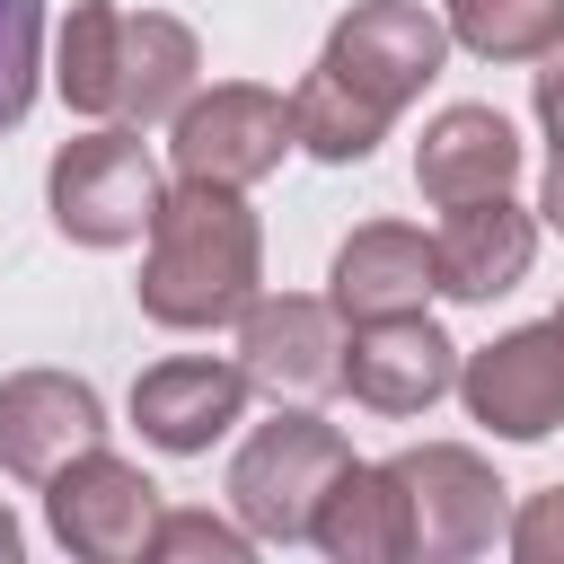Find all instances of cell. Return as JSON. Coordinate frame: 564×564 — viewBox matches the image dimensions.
I'll list each match as a JSON object with an SVG mask.
<instances>
[{
	"mask_svg": "<svg viewBox=\"0 0 564 564\" xmlns=\"http://www.w3.org/2000/svg\"><path fill=\"white\" fill-rule=\"evenodd\" d=\"M44 520H53V538H62L70 555H88V564H123V555H150L159 485H150L132 458H115V449L97 441V449H79V458L44 485Z\"/></svg>",
	"mask_w": 564,
	"mask_h": 564,
	"instance_id": "9",
	"label": "cell"
},
{
	"mask_svg": "<svg viewBox=\"0 0 564 564\" xmlns=\"http://www.w3.org/2000/svg\"><path fill=\"white\" fill-rule=\"evenodd\" d=\"M53 88L70 115H115L123 97V9L115 0H79L53 35Z\"/></svg>",
	"mask_w": 564,
	"mask_h": 564,
	"instance_id": "18",
	"label": "cell"
},
{
	"mask_svg": "<svg viewBox=\"0 0 564 564\" xmlns=\"http://www.w3.org/2000/svg\"><path fill=\"white\" fill-rule=\"evenodd\" d=\"M344 467H352V441L335 423H317L308 405H291V414L256 423V441L229 458V502H238V520L256 538L291 546V538L317 529V502H326V485Z\"/></svg>",
	"mask_w": 564,
	"mask_h": 564,
	"instance_id": "2",
	"label": "cell"
},
{
	"mask_svg": "<svg viewBox=\"0 0 564 564\" xmlns=\"http://www.w3.org/2000/svg\"><path fill=\"white\" fill-rule=\"evenodd\" d=\"M256 529L247 520H212V511H159L150 555H212V564H247Z\"/></svg>",
	"mask_w": 564,
	"mask_h": 564,
	"instance_id": "22",
	"label": "cell"
},
{
	"mask_svg": "<svg viewBox=\"0 0 564 564\" xmlns=\"http://www.w3.org/2000/svg\"><path fill=\"white\" fill-rule=\"evenodd\" d=\"M555 317H564V308H555Z\"/></svg>",
	"mask_w": 564,
	"mask_h": 564,
	"instance_id": "27",
	"label": "cell"
},
{
	"mask_svg": "<svg viewBox=\"0 0 564 564\" xmlns=\"http://www.w3.org/2000/svg\"><path fill=\"white\" fill-rule=\"evenodd\" d=\"M538 220H546V229H564V150H555V167H546V194H538Z\"/></svg>",
	"mask_w": 564,
	"mask_h": 564,
	"instance_id": "25",
	"label": "cell"
},
{
	"mask_svg": "<svg viewBox=\"0 0 564 564\" xmlns=\"http://www.w3.org/2000/svg\"><path fill=\"white\" fill-rule=\"evenodd\" d=\"M344 388L370 405V414H423L432 397L458 388V344L405 308V317H361L352 344H344Z\"/></svg>",
	"mask_w": 564,
	"mask_h": 564,
	"instance_id": "11",
	"label": "cell"
},
{
	"mask_svg": "<svg viewBox=\"0 0 564 564\" xmlns=\"http://www.w3.org/2000/svg\"><path fill=\"white\" fill-rule=\"evenodd\" d=\"M308 538H317L335 564H397V555H414V529H405V494H397V476L352 458V467L326 485Z\"/></svg>",
	"mask_w": 564,
	"mask_h": 564,
	"instance_id": "16",
	"label": "cell"
},
{
	"mask_svg": "<svg viewBox=\"0 0 564 564\" xmlns=\"http://www.w3.org/2000/svg\"><path fill=\"white\" fill-rule=\"evenodd\" d=\"M538 123H546V141L564 150V44H555L546 70H538Z\"/></svg>",
	"mask_w": 564,
	"mask_h": 564,
	"instance_id": "24",
	"label": "cell"
},
{
	"mask_svg": "<svg viewBox=\"0 0 564 564\" xmlns=\"http://www.w3.org/2000/svg\"><path fill=\"white\" fill-rule=\"evenodd\" d=\"M18 546H26V538H18V520L0 511V564H18Z\"/></svg>",
	"mask_w": 564,
	"mask_h": 564,
	"instance_id": "26",
	"label": "cell"
},
{
	"mask_svg": "<svg viewBox=\"0 0 564 564\" xmlns=\"http://www.w3.org/2000/svg\"><path fill=\"white\" fill-rule=\"evenodd\" d=\"M106 441V405L70 370H18L0 379V467L26 485H53L79 449Z\"/></svg>",
	"mask_w": 564,
	"mask_h": 564,
	"instance_id": "10",
	"label": "cell"
},
{
	"mask_svg": "<svg viewBox=\"0 0 564 564\" xmlns=\"http://www.w3.org/2000/svg\"><path fill=\"white\" fill-rule=\"evenodd\" d=\"M256 282H264V229L238 203V185L176 176L150 212V256H141V282H132L141 317L176 326V335H203V326L247 317Z\"/></svg>",
	"mask_w": 564,
	"mask_h": 564,
	"instance_id": "1",
	"label": "cell"
},
{
	"mask_svg": "<svg viewBox=\"0 0 564 564\" xmlns=\"http://www.w3.org/2000/svg\"><path fill=\"white\" fill-rule=\"evenodd\" d=\"M529 256H538V212H520L511 194L449 203V220L432 238V264H441L449 300H502V291H520Z\"/></svg>",
	"mask_w": 564,
	"mask_h": 564,
	"instance_id": "13",
	"label": "cell"
},
{
	"mask_svg": "<svg viewBox=\"0 0 564 564\" xmlns=\"http://www.w3.org/2000/svg\"><path fill=\"white\" fill-rule=\"evenodd\" d=\"M247 370L238 361H203V352H185V361H159V370H141L132 379V423H141V441L150 449H167V458H203L238 414H247Z\"/></svg>",
	"mask_w": 564,
	"mask_h": 564,
	"instance_id": "12",
	"label": "cell"
},
{
	"mask_svg": "<svg viewBox=\"0 0 564 564\" xmlns=\"http://www.w3.org/2000/svg\"><path fill=\"white\" fill-rule=\"evenodd\" d=\"M194 70H203L194 26L167 18V9H132L123 18V97H115V115L123 123H176V106L194 97Z\"/></svg>",
	"mask_w": 564,
	"mask_h": 564,
	"instance_id": "17",
	"label": "cell"
},
{
	"mask_svg": "<svg viewBox=\"0 0 564 564\" xmlns=\"http://www.w3.org/2000/svg\"><path fill=\"white\" fill-rule=\"evenodd\" d=\"M238 370L273 397V405H317L344 388V308L282 291V300H247L238 317Z\"/></svg>",
	"mask_w": 564,
	"mask_h": 564,
	"instance_id": "7",
	"label": "cell"
},
{
	"mask_svg": "<svg viewBox=\"0 0 564 564\" xmlns=\"http://www.w3.org/2000/svg\"><path fill=\"white\" fill-rule=\"evenodd\" d=\"M458 397L494 441H546L564 423V317L511 326L458 361Z\"/></svg>",
	"mask_w": 564,
	"mask_h": 564,
	"instance_id": "8",
	"label": "cell"
},
{
	"mask_svg": "<svg viewBox=\"0 0 564 564\" xmlns=\"http://www.w3.org/2000/svg\"><path fill=\"white\" fill-rule=\"evenodd\" d=\"M511 555L520 564H564V485H546L511 511Z\"/></svg>",
	"mask_w": 564,
	"mask_h": 564,
	"instance_id": "23",
	"label": "cell"
},
{
	"mask_svg": "<svg viewBox=\"0 0 564 564\" xmlns=\"http://www.w3.org/2000/svg\"><path fill=\"white\" fill-rule=\"evenodd\" d=\"M449 44L485 62H546L564 44V0H449Z\"/></svg>",
	"mask_w": 564,
	"mask_h": 564,
	"instance_id": "19",
	"label": "cell"
},
{
	"mask_svg": "<svg viewBox=\"0 0 564 564\" xmlns=\"http://www.w3.org/2000/svg\"><path fill=\"white\" fill-rule=\"evenodd\" d=\"M335 291V308L361 326V317H405V308H423L432 291H441V264H432V238L423 229H405V220H370V229H352L344 247H335V273H326Z\"/></svg>",
	"mask_w": 564,
	"mask_h": 564,
	"instance_id": "15",
	"label": "cell"
},
{
	"mask_svg": "<svg viewBox=\"0 0 564 564\" xmlns=\"http://www.w3.org/2000/svg\"><path fill=\"white\" fill-rule=\"evenodd\" d=\"M441 62H449V18H432L414 0H361V9H344L335 35H326V53H317V70L335 88H352L370 115H388V123H397V106H414L441 79Z\"/></svg>",
	"mask_w": 564,
	"mask_h": 564,
	"instance_id": "4",
	"label": "cell"
},
{
	"mask_svg": "<svg viewBox=\"0 0 564 564\" xmlns=\"http://www.w3.org/2000/svg\"><path fill=\"white\" fill-rule=\"evenodd\" d=\"M388 476L405 494V529H414L423 564H458V555L494 546V529H502V476L467 441H414V449L388 458Z\"/></svg>",
	"mask_w": 564,
	"mask_h": 564,
	"instance_id": "6",
	"label": "cell"
},
{
	"mask_svg": "<svg viewBox=\"0 0 564 564\" xmlns=\"http://www.w3.org/2000/svg\"><path fill=\"white\" fill-rule=\"evenodd\" d=\"M291 132H300V150H308V159H326V167H352V159H370V150H379L388 115H370L352 88H335L326 70H308V79L291 88Z\"/></svg>",
	"mask_w": 564,
	"mask_h": 564,
	"instance_id": "20",
	"label": "cell"
},
{
	"mask_svg": "<svg viewBox=\"0 0 564 564\" xmlns=\"http://www.w3.org/2000/svg\"><path fill=\"white\" fill-rule=\"evenodd\" d=\"M159 194L167 185H159L141 132H79L44 167V203H53V229L70 247H132V238H150Z\"/></svg>",
	"mask_w": 564,
	"mask_h": 564,
	"instance_id": "3",
	"label": "cell"
},
{
	"mask_svg": "<svg viewBox=\"0 0 564 564\" xmlns=\"http://www.w3.org/2000/svg\"><path fill=\"white\" fill-rule=\"evenodd\" d=\"M282 150H300V132H291V97H273V88H256V79H220V88L185 97L176 123H167V159H176V176L238 185V194L264 185V176L282 167Z\"/></svg>",
	"mask_w": 564,
	"mask_h": 564,
	"instance_id": "5",
	"label": "cell"
},
{
	"mask_svg": "<svg viewBox=\"0 0 564 564\" xmlns=\"http://www.w3.org/2000/svg\"><path fill=\"white\" fill-rule=\"evenodd\" d=\"M44 70V0H0V132L26 123Z\"/></svg>",
	"mask_w": 564,
	"mask_h": 564,
	"instance_id": "21",
	"label": "cell"
},
{
	"mask_svg": "<svg viewBox=\"0 0 564 564\" xmlns=\"http://www.w3.org/2000/svg\"><path fill=\"white\" fill-rule=\"evenodd\" d=\"M520 176V132L494 106H441L414 141V185L423 203H476V194H511Z\"/></svg>",
	"mask_w": 564,
	"mask_h": 564,
	"instance_id": "14",
	"label": "cell"
}]
</instances>
